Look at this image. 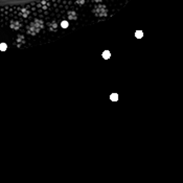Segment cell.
I'll return each instance as SVG.
<instances>
[{"label":"cell","mask_w":183,"mask_h":183,"mask_svg":"<svg viewBox=\"0 0 183 183\" xmlns=\"http://www.w3.org/2000/svg\"><path fill=\"white\" fill-rule=\"evenodd\" d=\"M62 25H63V27H67V22H63Z\"/></svg>","instance_id":"277c9868"},{"label":"cell","mask_w":183,"mask_h":183,"mask_svg":"<svg viewBox=\"0 0 183 183\" xmlns=\"http://www.w3.org/2000/svg\"><path fill=\"white\" fill-rule=\"evenodd\" d=\"M135 37L138 38V39H141V38L143 37V32H142L141 30H137V31L135 32Z\"/></svg>","instance_id":"6da1fadb"},{"label":"cell","mask_w":183,"mask_h":183,"mask_svg":"<svg viewBox=\"0 0 183 183\" xmlns=\"http://www.w3.org/2000/svg\"><path fill=\"white\" fill-rule=\"evenodd\" d=\"M111 99L112 101H116L117 99V94H112L111 95Z\"/></svg>","instance_id":"7a4b0ae2"},{"label":"cell","mask_w":183,"mask_h":183,"mask_svg":"<svg viewBox=\"0 0 183 183\" xmlns=\"http://www.w3.org/2000/svg\"><path fill=\"white\" fill-rule=\"evenodd\" d=\"M103 57H104L105 59H108V58L110 57V54H109V52H104V55H103Z\"/></svg>","instance_id":"3957f363"}]
</instances>
